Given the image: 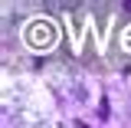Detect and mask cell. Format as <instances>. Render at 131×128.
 <instances>
[{
	"mask_svg": "<svg viewBox=\"0 0 131 128\" xmlns=\"http://www.w3.org/2000/svg\"><path fill=\"white\" fill-rule=\"evenodd\" d=\"M98 118H108V99H102V105H98Z\"/></svg>",
	"mask_w": 131,
	"mask_h": 128,
	"instance_id": "6da1fadb",
	"label": "cell"
},
{
	"mask_svg": "<svg viewBox=\"0 0 131 128\" xmlns=\"http://www.w3.org/2000/svg\"><path fill=\"white\" fill-rule=\"evenodd\" d=\"M121 7H125V10H131V0H125V3H121Z\"/></svg>",
	"mask_w": 131,
	"mask_h": 128,
	"instance_id": "7a4b0ae2",
	"label": "cell"
}]
</instances>
